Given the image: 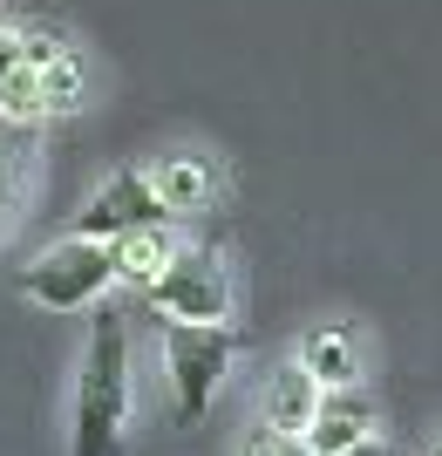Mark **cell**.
<instances>
[{"label": "cell", "mask_w": 442, "mask_h": 456, "mask_svg": "<svg viewBox=\"0 0 442 456\" xmlns=\"http://www.w3.org/2000/svg\"><path fill=\"white\" fill-rule=\"evenodd\" d=\"M123 429H130V321L102 306L82 347L68 456H123Z\"/></svg>", "instance_id": "6da1fadb"}, {"label": "cell", "mask_w": 442, "mask_h": 456, "mask_svg": "<svg viewBox=\"0 0 442 456\" xmlns=\"http://www.w3.org/2000/svg\"><path fill=\"white\" fill-rule=\"evenodd\" d=\"M109 286H116L109 239H89V232H68L61 246L35 252V259L20 266V300L48 306V314H82V306H96Z\"/></svg>", "instance_id": "7a4b0ae2"}, {"label": "cell", "mask_w": 442, "mask_h": 456, "mask_svg": "<svg viewBox=\"0 0 442 456\" xmlns=\"http://www.w3.org/2000/svg\"><path fill=\"white\" fill-rule=\"evenodd\" d=\"M231 327L225 321H164V375H171L177 422H197L231 375Z\"/></svg>", "instance_id": "3957f363"}, {"label": "cell", "mask_w": 442, "mask_h": 456, "mask_svg": "<svg viewBox=\"0 0 442 456\" xmlns=\"http://www.w3.org/2000/svg\"><path fill=\"white\" fill-rule=\"evenodd\" d=\"M150 293L157 314H171V321H225L231 314V280H225V259L205 246H177L157 280L143 286Z\"/></svg>", "instance_id": "277c9868"}, {"label": "cell", "mask_w": 442, "mask_h": 456, "mask_svg": "<svg viewBox=\"0 0 442 456\" xmlns=\"http://www.w3.org/2000/svg\"><path fill=\"white\" fill-rule=\"evenodd\" d=\"M164 218H171V211H164V198H157L150 171H116L109 184L76 211V232H89V239H116V232L164 225Z\"/></svg>", "instance_id": "5b68a950"}, {"label": "cell", "mask_w": 442, "mask_h": 456, "mask_svg": "<svg viewBox=\"0 0 442 456\" xmlns=\"http://www.w3.org/2000/svg\"><path fill=\"white\" fill-rule=\"evenodd\" d=\"M300 436H307L313 456H334V450H347V443L374 436V402H367L354 381H347V388H320V409H313V422Z\"/></svg>", "instance_id": "8992f818"}, {"label": "cell", "mask_w": 442, "mask_h": 456, "mask_svg": "<svg viewBox=\"0 0 442 456\" xmlns=\"http://www.w3.org/2000/svg\"><path fill=\"white\" fill-rule=\"evenodd\" d=\"M300 368H307L320 388H347V381H361L354 334H347V327H313L307 341H300Z\"/></svg>", "instance_id": "52a82bcc"}, {"label": "cell", "mask_w": 442, "mask_h": 456, "mask_svg": "<svg viewBox=\"0 0 442 456\" xmlns=\"http://www.w3.org/2000/svg\"><path fill=\"white\" fill-rule=\"evenodd\" d=\"M157 198H164V211H171V218H184V211H205L212 205V157H164V164H157Z\"/></svg>", "instance_id": "ba28073f"}, {"label": "cell", "mask_w": 442, "mask_h": 456, "mask_svg": "<svg viewBox=\"0 0 442 456\" xmlns=\"http://www.w3.org/2000/svg\"><path fill=\"white\" fill-rule=\"evenodd\" d=\"M171 252H177V239L164 225H136V232H116V239H109V266H116V280L150 286L157 266H164Z\"/></svg>", "instance_id": "9c48e42d"}, {"label": "cell", "mask_w": 442, "mask_h": 456, "mask_svg": "<svg viewBox=\"0 0 442 456\" xmlns=\"http://www.w3.org/2000/svg\"><path fill=\"white\" fill-rule=\"evenodd\" d=\"M313 409H320V381H313L300 362L279 368V375L266 381V422L272 429H307Z\"/></svg>", "instance_id": "30bf717a"}, {"label": "cell", "mask_w": 442, "mask_h": 456, "mask_svg": "<svg viewBox=\"0 0 442 456\" xmlns=\"http://www.w3.org/2000/svg\"><path fill=\"white\" fill-rule=\"evenodd\" d=\"M82 82H89V69H82L76 48H61L55 61H41V102H48V116H68L82 102Z\"/></svg>", "instance_id": "8fae6325"}, {"label": "cell", "mask_w": 442, "mask_h": 456, "mask_svg": "<svg viewBox=\"0 0 442 456\" xmlns=\"http://www.w3.org/2000/svg\"><path fill=\"white\" fill-rule=\"evenodd\" d=\"M0 116H7V123H35V116H48V102H41V69H35V61H14V69L0 76Z\"/></svg>", "instance_id": "7c38bea8"}, {"label": "cell", "mask_w": 442, "mask_h": 456, "mask_svg": "<svg viewBox=\"0 0 442 456\" xmlns=\"http://www.w3.org/2000/svg\"><path fill=\"white\" fill-rule=\"evenodd\" d=\"M238 456H313V450H307V436H300V429H272V422H266V429H259Z\"/></svg>", "instance_id": "4fadbf2b"}, {"label": "cell", "mask_w": 442, "mask_h": 456, "mask_svg": "<svg viewBox=\"0 0 442 456\" xmlns=\"http://www.w3.org/2000/svg\"><path fill=\"white\" fill-rule=\"evenodd\" d=\"M7 211H14V157L0 151V225H7Z\"/></svg>", "instance_id": "5bb4252c"}, {"label": "cell", "mask_w": 442, "mask_h": 456, "mask_svg": "<svg viewBox=\"0 0 442 456\" xmlns=\"http://www.w3.org/2000/svg\"><path fill=\"white\" fill-rule=\"evenodd\" d=\"M334 456H395L382 436H361V443H347V450H334Z\"/></svg>", "instance_id": "9a60e30c"}, {"label": "cell", "mask_w": 442, "mask_h": 456, "mask_svg": "<svg viewBox=\"0 0 442 456\" xmlns=\"http://www.w3.org/2000/svg\"><path fill=\"white\" fill-rule=\"evenodd\" d=\"M429 456H442V436H436V450H429Z\"/></svg>", "instance_id": "2e32d148"}]
</instances>
